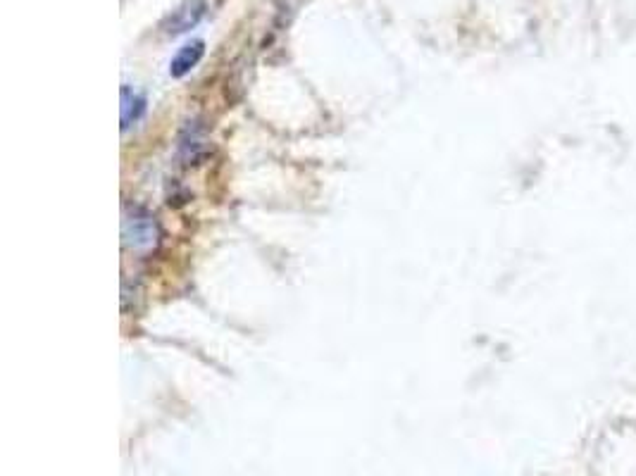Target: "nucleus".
I'll return each instance as SVG.
<instances>
[{
    "mask_svg": "<svg viewBox=\"0 0 636 476\" xmlns=\"http://www.w3.org/2000/svg\"><path fill=\"white\" fill-rule=\"evenodd\" d=\"M122 243L132 253H151L160 243V224L139 205H127L122 215Z\"/></svg>",
    "mask_w": 636,
    "mask_h": 476,
    "instance_id": "1",
    "label": "nucleus"
},
{
    "mask_svg": "<svg viewBox=\"0 0 636 476\" xmlns=\"http://www.w3.org/2000/svg\"><path fill=\"white\" fill-rule=\"evenodd\" d=\"M205 12H208V3H205V0H182V3L165 17V22L160 24L162 34L182 36L186 31L196 29L205 17Z\"/></svg>",
    "mask_w": 636,
    "mask_h": 476,
    "instance_id": "2",
    "label": "nucleus"
},
{
    "mask_svg": "<svg viewBox=\"0 0 636 476\" xmlns=\"http://www.w3.org/2000/svg\"><path fill=\"white\" fill-rule=\"evenodd\" d=\"M203 55H205V43L201 39L186 43V46L179 48V53L172 58L170 74L174 79L186 77V74H189L193 67L203 60Z\"/></svg>",
    "mask_w": 636,
    "mask_h": 476,
    "instance_id": "3",
    "label": "nucleus"
},
{
    "mask_svg": "<svg viewBox=\"0 0 636 476\" xmlns=\"http://www.w3.org/2000/svg\"><path fill=\"white\" fill-rule=\"evenodd\" d=\"M146 115V98L132 86H122V131H129Z\"/></svg>",
    "mask_w": 636,
    "mask_h": 476,
    "instance_id": "4",
    "label": "nucleus"
},
{
    "mask_svg": "<svg viewBox=\"0 0 636 476\" xmlns=\"http://www.w3.org/2000/svg\"><path fill=\"white\" fill-rule=\"evenodd\" d=\"M205 150V136H203V129L198 127V122H189L186 124L182 139H179V155L186 162H193L198 160V155H201Z\"/></svg>",
    "mask_w": 636,
    "mask_h": 476,
    "instance_id": "5",
    "label": "nucleus"
}]
</instances>
